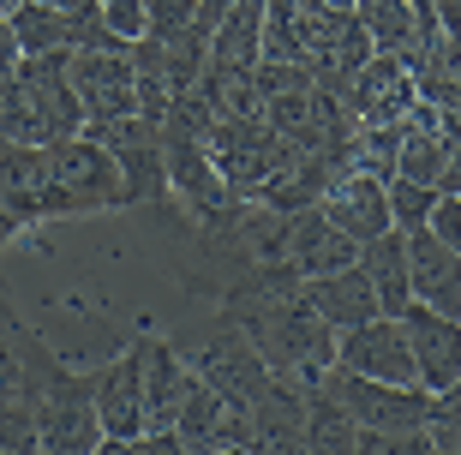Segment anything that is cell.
<instances>
[{
    "label": "cell",
    "instance_id": "cell-30",
    "mask_svg": "<svg viewBox=\"0 0 461 455\" xmlns=\"http://www.w3.org/2000/svg\"><path fill=\"white\" fill-rule=\"evenodd\" d=\"M359 455H438L426 425H402V432H359Z\"/></svg>",
    "mask_w": 461,
    "mask_h": 455
},
{
    "label": "cell",
    "instance_id": "cell-17",
    "mask_svg": "<svg viewBox=\"0 0 461 455\" xmlns=\"http://www.w3.org/2000/svg\"><path fill=\"white\" fill-rule=\"evenodd\" d=\"M408 323V341H413V366H420V384L438 396V389L461 384V318H444V312H431V305L413 300L402 312Z\"/></svg>",
    "mask_w": 461,
    "mask_h": 455
},
{
    "label": "cell",
    "instance_id": "cell-35",
    "mask_svg": "<svg viewBox=\"0 0 461 455\" xmlns=\"http://www.w3.org/2000/svg\"><path fill=\"white\" fill-rule=\"evenodd\" d=\"M90 455H138V438H132V443H126V438H103Z\"/></svg>",
    "mask_w": 461,
    "mask_h": 455
},
{
    "label": "cell",
    "instance_id": "cell-18",
    "mask_svg": "<svg viewBox=\"0 0 461 455\" xmlns=\"http://www.w3.org/2000/svg\"><path fill=\"white\" fill-rule=\"evenodd\" d=\"M408 270H413V300L444 312V318H461V258H456V246H444L431 228H408Z\"/></svg>",
    "mask_w": 461,
    "mask_h": 455
},
{
    "label": "cell",
    "instance_id": "cell-5",
    "mask_svg": "<svg viewBox=\"0 0 461 455\" xmlns=\"http://www.w3.org/2000/svg\"><path fill=\"white\" fill-rule=\"evenodd\" d=\"M204 144H210V156H216V168H222L234 204H258L294 162H300V144L282 138L270 120H216Z\"/></svg>",
    "mask_w": 461,
    "mask_h": 455
},
{
    "label": "cell",
    "instance_id": "cell-26",
    "mask_svg": "<svg viewBox=\"0 0 461 455\" xmlns=\"http://www.w3.org/2000/svg\"><path fill=\"white\" fill-rule=\"evenodd\" d=\"M395 150H402V120L395 126H359L354 132V168L395 180Z\"/></svg>",
    "mask_w": 461,
    "mask_h": 455
},
{
    "label": "cell",
    "instance_id": "cell-9",
    "mask_svg": "<svg viewBox=\"0 0 461 455\" xmlns=\"http://www.w3.org/2000/svg\"><path fill=\"white\" fill-rule=\"evenodd\" d=\"M336 366L354 371V378H377V384H420L413 341H408V323L402 318H372V323H359V330H342Z\"/></svg>",
    "mask_w": 461,
    "mask_h": 455
},
{
    "label": "cell",
    "instance_id": "cell-14",
    "mask_svg": "<svg viewBox=\"0 0 461 455\" xmlns=\"http://www.w3.org/2000/svg\"><path fill=\"white\" fill-rule=\"evenodd\" d=\"M90 384H96V414H103L108 438L132 443L150 432V414H144V341L114 354L103 371H90Z\"/></svg>",
    "mask_w": 461,
    "mask_h": 455
},
{
    "label": "cell",
    "instance_id": "cell-3",
    "mask_svg": "<svg viewBox=\"0 0 461 455\" xmlns=\"http://www.w3.org/2000/svg\"><path fill=\"white\" fill-rule=\"evenodd\" d=\"M85 132V108L72 90V54H24V67L0 85V138L60 144Z\"/></svg>",
    "mask_w": 461,
    "mask_h": 455
},
{
    "label": "cell",
    "instance_id": "cell-39",
    "mask_svg": "<svg viewBox=\"0 0 461 455\" xmlns=\"http://www.w3.org/2000/svg\"><path fill=\"white\" fill-rule=\"evenodd\" d=\"M324 6H354V0H324Z\"/></svg>",
    "mask_w": 461,
    "mask_h": 455
},
{
    "label": "cell",
    "instance_id": "cell-33",
    "mask_svg": "<svg viewBox=\"0 0 461 455\" xmlns=\"http://www.w3.org/2000/svg\"><path fill=\"white\" fill-rule=\"evenodd\" d=\"M18 67H24V42H18L13 18H0V85H6V78H13Z\"/></svg>",
    "mask_w": 461,
    "mask_h": 455
},
{
    "label": "cell",
    "instance_id": "cell-32",
    "mask_svg": "<svg viewBox=\"0 0 461 455\" xmlns=\"http://www.w3.org/2000/svg\"><path fill=\"white\" fill-rule=\"evenodd\" d=\"M103 18H108V31H114L126 49L144 36V0H103Z\"/></svg>",
    "mask_w": 461,
    "mask_h": 455
},
{
    "label": "cell",
    "instance_id": "cell-25",
    "mask_svg": "<svg viewBox=\"0 0 461 455\" xmlns=\"http://www.w3.org/2000/svg\"><path fill=\"white\" fill-rule=\"evenodd\" d=\"M24 336H31V323L18 318L6 294H0V402H18V396H31V371H24Z\"/></svg>",
    "mask_w": 461,
    "mask_h": 455
},
{
    "label": "cell",
    "instance_id": "cell-19",
    "mask_svg": "<svg viewBox=\"0 0 461 455\" xmlns=\"http://www.w3.org/2000/svg\"><path fill=\"white\" fill-rule=\"evenodd\" d=\"M186 389H192L186 354L168 336H144V414H150V432H174Z\"/></svg>",
    "mask_w": 461,
    "mask_h": 455
},
{
    "label": "cell",
    "instance_id": "cell-4",
    "mask_svg": "<svg viewBox=\"0 0 461 455\" xmlns=\"http://www.w3.org/2000/svg\"><path fill=\"white\" fill-rule=\"evenodd\" d=\"M132 186L120 174L114 150L103 138H60L49 144V222L60 216H103V210H126Z\"/></svg>",
    "mask_w": 461,
    "mask_h": 455
},
{
    "label": "cell",
    "instance_id": "cell-13",
    "mask_svg": "<svg viewBox=\"0 0 461 455\" xmlns=\"http://www.w3.org/2000/svg\"><path fill=\"white\" fill-rule=\"evenodd\" d=\"M420 78L408 72L402 54H372L359 78L348 85V108L359 114V126H395V120H408L420 108Z\"/></svg>",
    "mask_w": 461,
    "mask_h": 455
},
{
    "label": "cell",
    "instance_id": "cell-36",
    "mask_svg": "<svg viewBox=\"0 0 461 455\" xmlns=\"http://www.w3.org/2000/svg\"><path fill=\"white\" fill-rule=\"evenodd\" d=\"M198 6H204V24H210V31H216V24H222V13H228V6H234V0H198Z\"/></svg>",
    "mask_w": 461,
    "mask_h": 455
},
{
    "label": "cell",
    "instance_id": "cell-24",
    "mask_svg": "<svg viewBox=\"0 0 461 455\" xmlns=\"http://www.w3.org/2000/svg\"><path fill=\"white\" fill-rule=\"evenodd\" d=\"M264 6L270 0H234L222 24L210 31V60L216 67H258L264 60Z\"/></svg>",
    "mask_w": 461,
    "mask_h": 455
},
{
    "label": "cell",
    "instance_id": "cell-8",
    "mask_svg": "<svg viewBox=\"0 0 461 455\" xmlns=\"http://www.w3.org/2000/svg\"><path fill=\"white\" fill-rule=\"evenodd\" d=\"M324 384L342 396V407L359 420V432H402V425H426L431 389L420 384H377V378H354V371H324Z\"/></svg>",
    "mask_w": 461,
    "mask_h": 455
},
{
    "label": "cell",
    "instance_id": "cell-37",
    "mask_svg": "<svg viewBox=\"0 0 461 455\" xmlns=\"http://www.w3.org/2000/svg\"><path fill=\"white\" fill-rule=\"evenodd\" d=\"M18 234H24V228H18V222L13 216H6V210H0V252H6V246H13V240Z\"/></svg>",
    "mask_w": 461,
    "mask_h": 455
},
{
    "label": "cell",
    "instance_id": "cell-29",
    "mask_svg": "<svg viewBox=\"0 0 461 455\" xmlns=\"http://www.w3.org/2000/svg\"><path fill=\"white\" fill-rule=\"evenodd\" d=\"M426 432H431V450L438 455H461V384H449V389L431 396Z\"/></svg>",
    "mask_w": 461,
    "mask_h": 455
},
{
    "label": "cell",
    "instance_id": "cell-10",
    "mask_svg": "<svg viewBox=\"0 0 461 455\" xmlns=\"http://www.w3.org/2000/svg\"><path fill=\"white\" fill-rule=\"evenodd\" d=\"M72 90L85 108V126L138 114V67L126 49H78L72 54Z\"/></svg>",
    "mask_w": 461,
    "mask_h": 455
},
{
    "label": "cell",
    "instance_id": "cell-16",
    "mask_svg": "<svg viewBox=\"0 0 461 455\" xmlns=\"http://www.w3.org/2000/svg\"><path fill=\"white\" fill-rule=\"evenodd\" d=\"M0 210L18 228L49 222V144L0 138Z\"/></svg>",
    "mask_w": 461,
    "mask_h": 455
},
{
    "label": "cell",
    "instance_id": "cell-27",
    "mask_svg": "<svg viewBox=\"0 0 461 455\" xmlns=\"http://www.w3.org/2000/svg\"><path fill=\"white\" fill-rule=\"evenodd\" d=\"M198 18H204L198 0H144V36H150V42H174V36H186Z\"/></svg>",
    "mask_w": 461,
    "mask_h": 455
},
{
    "label": "cell",
    "instance_id": "cell-28",
    "mask_svg": "<svg viewBox=\"0 0 461 455\" xmlns=\"http://www.w3.org/2000/svg\"><path fill=\"white\" fill-rule=\"evenodd\" d=\"M438 186H420V180H390V216H395V228L408 234V228H426L431 222V210H438Z\"/></svg>",
    "mask_w": 461,
    "mask_h": 455
},
{
    "label": "cell",
    "instance_id": "cell-2",
    "mask_svg": "<svg viewBox=\"0 0 461 455\" xmlns=\"http://www.w3.org/2000/svg\"><path fill=\"white\" fill-rule=\"evenodd\" d=\"M24 371H31V407H36V455H90L108 438L96 414V384L72 371L49 341L24 336Z\"/></svg>",
    "mask_w": 461,
    "mask_h": 455
},
{
    "label": "cell",
    "instance_id": "cell-22",
    "mask_svg": "<svg viewBox=\"0 0 461 455\" xmlns=\"http://www.w3.org/2000/svg\"><path fill=\"white\" fill-rule=\"evenodd\" d=\"M444 174V114L420 102L408 120H402V150H395V180H420V186H438Z\"/></svg>",
    "mask_w": 461,
    "mask_h": 455
},
{
    "label": "cell",
    "instance_id": "cell-31",
    "mask_svg": "<svg viewBox=\"0 0 461 455\" xmlns=\"http://www.w3.org/2000/svg\"><path fill=\"white\" fill-rule=\"evenodd\" d=\"M438 192L461 198V114H444V174H438Z\"/></svg>",
    "mask_w": 461,
    "mask_h": 455
},
{
    "label": "cell",
    "instance_id": "cell-20",
    "mask_svg": "<svg viewBox=\"0 0 461 455\" xmlns=\"http://www.w3.org/2000/svg\"><path fill=\"white\" fill-rule=\"evenodd\" d=\"M300 287H306V300L318 305L336 330H359V323L384 318V305H377V294H372V276L359 270V264L330 270V276H312V282H300Z\"/></svg>",
    "mask_w": 461,
    "mask_h": 455
},
{
    "label": "cell",
    "instance_id": "cell-34",
    "mask_svg": "<svg viewBox=\"0 0 461 455\" xmlns=\"http://www.w3.org/2000/svg\"><path fill=\"white\" fill-rule=\"evenodd\" d=\"M138 455H192V450H186L180 432H144V438H138Z\"/></svg>",
    "mask_w": 461,
    "mask_h": 455
},
{
    "label": "cell",
    "instance_id": "cell-12",
    "mask_svg": "<svg viewBox=\"0 0 461 455\" xmlns=\"http://www.w3.org/2000/svg\"><path fill=\"white\" fill-rule=\"evenodd\" d=\"M246 450L252 455H306V384L276 371L270 389L246 407Z\"/></svg>",
    "mask_w": 461,
    "mask_h": 455
},
{
    "label": "cell",
    "instance_id": "cell-1",
    "mask_svg": "<svg viewBox=\"0 0 461 455\" xmlns=\"http://www.w3.org/2000/svg\"><path fill=\"white\" fill-rule=\"evenodd\" d=\"M222 318H234L258 341V354L270 359V371H282V378L318 384L324 371H336L342 330L306 300L300 282H276V287H258V294H240L234 305H222Z\"/></svg>",
    "mask_w": 461,
    "mask_h": 455
},
{
    "label": "cell",
    "instance_id": "cell-15",
    "mask_svg": "<svg viewBox=\"0 0 461 455\" xmlns=\"http://www.w3.org/2000/svg\"><path fill=\"white\" fill-rule=\"evenodd\" d=\"M324 216L342 228V234H354L359 246L377 234H390L395 216H390V180H377V174L366 168H342L336 180H330L324 192Z\"/></svg>",
    "mask_w": 461,
    "mask_h": 455
},
{
    "label": "cell",
    "instance_id": "cell-38",
    "mask_svg": "<svg viewBox=\"0 0 461 455\" xmlns=\"http://www.w3.org/2000/svg\"><path fill=\"white\" fill-rule=\"evenodd\" d=\"M18 6H24V0H0V18H13Z\"/></svg>",
    "mask_w": 461,
    "mask_h": 455
},
{
    "label": "cell",
    "instance_id": "cell-6",
    "mask_svg": "<svg viewBox=\"0 0 461 455\" xmlns=\"http://www.w3.org/2000/svg\"><path fill=\"white\" fill-rule=\"evenodd\" d=\"M186 366L198 371V378H204V384L216 389V396H222L228 407H252L258 396L270 389V378H276L270 359L258 354V341L246 336V330H240L234 318L216 323V330H210V336L186 354Z\"/></svg>",
    "mask_w": 461,
    "mask_h": 455
},
{
    "label": "cell",
    "instance_id": "cell-7",
    "mask_svg": "<svg viewBox=\"0 0 461 455\" xmlns=\"http://www.w3.org/2000/svg\"><path fill=\"white\" fill-rule=\"evenodd\" d=\"M90 138H103L108 150H114L120 174L132 186V204H150V198H168V138L162 126L144 114H120V120H96L85 126Z\"/></svg>",
    "mask_w": 461,
    "mask_h": 455
},
{
    "label": "cell",
    "instance_id": "cell-21",
    "mask_svg": "<svg viewBox=\"0 0 461 455\" xmlns=\"http://www.w3.org/2000/svg\"><path fill=\"white\" fill-rule=\"evenodd\" d=\"M359 270L372 276V294L384 305V318H402L413 305V270H408V234L390 228V234L366 240V252H359Z\"/></svg>",
    "mask_w": 461,
    "mask_h": 455
},
{
    "label": "cell",
    "instance_id": "cell-11",
    "mask_svg": "<svg viewBox=\"0 0 461 455\" xmlns=\"http://www.w3.org/2000/svg\"><path fill=\"white\" fill-rule=\"evenodd\" d=\"M359 252H366V246L324 216V204L294 210V216L282 222V264H288V276H300V282L330 276V270H348V264H359Z\"/></svg>",
    "mask_w": 461,
    "mask_h": 455
},
{
    "label": "cell",
    "instance_id": "cell-23",
    "mask_svg": "<svg viewBox=\"0 0 461 455\" xmlns=\"http://www.w3.org/2000/svg\"><path fill=\"white\" fill-rule=\"evenodd\" d=\"M306 455H359V420L324 378L306 384Z\"/></svg>",
    "mask_w": 461,
    "mask_h": 455
}]
</instances>
